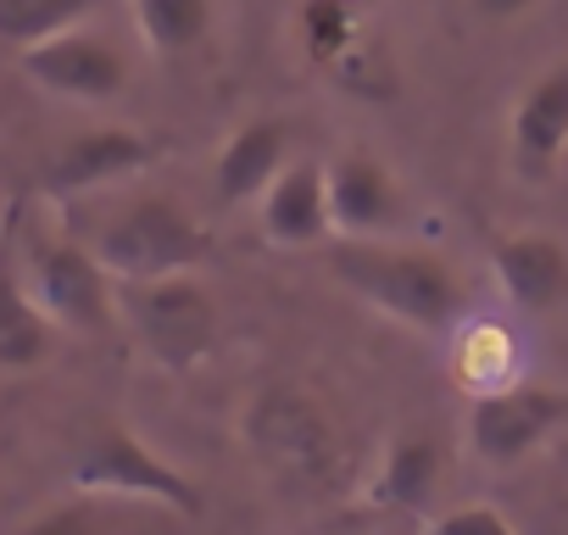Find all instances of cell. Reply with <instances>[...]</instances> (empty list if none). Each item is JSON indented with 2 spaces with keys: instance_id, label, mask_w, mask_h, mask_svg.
Returning <instances> with one entry per match:
<instances>
[{
  "instance_id": "cell-1",
  "label": "cell",
  "mask_w": 568,
  "mask_h": 535,
  "mask_svg": "<svg viewBox=\"0 0 568 535\" xmlns=\"http://www.w3.org/2000/svg\"><path fill=\"white\" fill-rule=\"evenodd\" d=\"M324 268L357 302L379 307L385 319H396L418 335L452 330L468 307L463 274L440 251H424V245H390V240H374V234H346L324 256Z\"/></svg>"
},
{
  "instance_id": "cell-2",
  "label": "cell",
  "mask_w": 568,
  "mask_h": 535,
  "mask_svg": "<svg viewBox=\"0 0 568 535\" xmlns=\"http://www.w3.org/2000/svg\"><path fill=\"white\" fill-rule=\"evenodd\" d=\"M240 435L256 457V468L284 491H324L341 474V435L318 396L296 385H267L251 396Z\"/></svg>"
},
{
  "instance_id": "cell-3",
  "label": "cell",
  "mask_w": 568,
  "mask_h": 535,
  "mask_svg": "<svg viewBox=\"0 0 568 535\" xmlns=\"http://www.w3.org/2000/svg\"><path fill=\"white\" fill-rule=\"evenodd\" d=\"M95 256L106 262V274L118 285L129 280H162V274H190V268L217 256L212 229L184 212L173 195H134L129 206H118L101 234H95Z\"/></svg>"
},
{
  "instance_id": "cell-4",
  "label": "cell",
  "mask_w": 568,
  "mask_h": 535,
  "mask_svg": "<svg viewBox=\"0 0 568 535\" xmlns=\"http://www.w3.org/2000/svg\"><path fill=\"white\" fill-rule=\"evenodd\" d=\"M118 319L129 324L140 352L168 374H190L217 352V302L190 274L118 285Z\"/></svg>"
},
{
  "instance_id": "cell-5",
  "label": "cell",
  "mask_w": 568,
  "mask_h": 535,
  "mask_svg": "<svg viewBox=\"0 0 568 535\" xmlns=\"http://www.w3.org/2000/svg\"><path fill=\"white\" fill-rule=\"evenodd\" d=\"M68 485L79 496H129V502H156L173 513H201V491L184 468L156 457L129 424H95L68 468Z\"/></svg>"
},
{
  "instance_id": "cell-6",
  "label": "cell",
  "mask_w": 568,
  "mask_h": 535,
  "mask_svg": "<svg viewBox=\"0 0 568 535\" xmlns=\"http://www.w3.org/2000/svg\"><path fill=\"white\" fill-rule=\"evenodd\" d=\"M29 291L45 307L57 330L73 335H106L118 324V280L95 245L79 240H34L29 245Z\"/></svg>"
},
{
  "instance_id": "cell-7",
  "label": "cell",
  "mask_w": 568,
  "mask_h": 535,
  "mask_svg": "<svg viewBox=\"0 0 568 535\" xmlns=\"http://www.w3.org/2000/svg\"><path fill=\"white\" fill-rule=\"evenodd\" d=\"M568 424V391L551 385H490L468 407V446L479 463H518L529 457L551 430Z\"/></svg>"
},
{
  "instance_id": "cell-8",
  "label": "cell",
  "mask_w": 568,
  "mask_h": 535,
  "mask_svg": "<svg viewBox=\"0 0 568 535\" xmlns=\"http://www.w3.org/2000/svg\"><path fill=\"white\" fill-rule=\"evenodd\" d=\"M23 73H29L40 90H51V95H62V101H84V107L112 101V95H123V84H129L123 51H118L106 34H84V29H62V34L29 46V51H23Z\"/></svg>"
},
{
  "instance_id": "cell-9",
  "label": "cell",
  "mask_w": 568,
  "mask_h": 535,
  "mask_svg": "<svg viewBox=\"0 0 568 535\" xmlns=\"http://www.w3.org/2000/svg\"><path fill=\"white\" fill-rule=\"evenodd\" d=\"M156 162V140L145 129H129V123H101V129H84L73 134L51 162H45V190L51 195H84V190H101L112 179H129L140 168Z\"/></svg>"
},
{
  "instance_id": "cell-10",
  "label": "cell",
  "mask_w": 568,
  "mask_h": 535,
  "mask_svg": "<svg viewBox=\"0 0 568 535\" xmlns=\"http://www.w3.org/2000/svg\"><path fill=\"white\" fill-rule=\"evenodd\" d=\"M513 168L524 179H551L568 151V62L546 68L513 107Z\"/></svg>"
},
{
  "instance_id": "cell-11",
  "label": "cell",
  "mask_w": 568,
  "mask_h": 535,
  "mask_svg": "<svg viewBox=\"0 0 568 535\" xmlns=\"http://www.w3.org/2000/svg\"><path fill=\"white\" fill-rule=\"evenodd\" d=\"M262 234L273 245H324L335 234V212H329V168L318 162H291L262 195Z\"/></svg>"
},
{
  "instance_id": "cell-12",
  "label": "cell",
  "mask_w": 568,
  "mask_h": 535,
  "mask_svg": "<svg viewBox=\"0 0 568 535\" xmlns=\"http://www.w3.org/2000/svg\"><path fill=\"white\" fill-rule=\"evenodd\" d=\"M490 268L524 313H546L568 296V251L551 234H490Z\"/></svg>"
},
{
  "instance_id": "cell-13",
  "label": "cell",
  "mask_w": 568,
  "mask_h": 535,
  "mask_svg": "<svg viewBox=\"0 0 568 535\" xmlns=\"http://www.w3.org/2000/svg\"><path fill=\"white\" fill-rule=\"evenodd\" d=\"M291 168V129L278 118H251L229 134V145L217 151V206H245V201H262L267 184Z\"/></svg>"
},
{
  "instance_id": "cell-14",
  "label": "cell",
  "mask_w": 568,
  "mask_h": 535,
  "mask_svg": "<svg viewBox=\"0 0 568 535\" xmlns=\"http://www.w3.org/2000/svg\"><path fill=\"white\" fill-rule=\"evenodd\" d=\"M329 212L335 234H379L402 218V190L379 157L346 151L341 162H329Z\"/></svg>"
},
{
  "instance_id": "cell-15",
  "label": "cell",
  "mask_w": 568,
  "mask_h": 535,
  "mask_svg": "<svg viewBox=\"0 0 568 535\" xmlns=\"http://www.w3.org/2000/svg\"><path fill=\"white\" fill-rule=\"evenodd\" d=\"M440 474H446V457H440V441L424 435V430H407L385 446L379 457V474L368 485V502L374 507H390V513H418L429 507V496L440 491Z\"/></svg>"
},
{
  "instance_id": "cell-16",
  "label": "cell",
  "mask_w": 568,
  "mask_h": 535,
  "mask_svg": "<svg viewBox=\"0 0 568 535\" xmlns=\"http://www.w3.org/2000/svg\"><path fill=\"white\" fill-rule=\"evenodd\" d=\"M51 319L18 274L12 234L0 240V369H40L51 357Z\"/></svg>"
},
{
  "instance_id": "cell-17",
  "label": "cell",
  "mask_w": 568,
  "mask_h": 535,
  "mask_svg": "<svg viewBox=\"0 0 568 535\" xmlns=\"http://www.w3.org/2000/svg\"><path fill=\"white\" fill-rule=\"evenodd\" d=\"M296 29H302L307 57H313L324 73H341V68L374 40L368 23H363V7H357V0H302Z\"/></svg>"
},
{
  "instance_id": "cell-18",
  "label": "cell",
  "mask_w": 568,
  "mask_h": 535,
  "mask_svg": "<svg viewBox=\"0 0 568 535\" xmlns=\"http://www.w3.org/2000/svg\"><path fill=\"white\" fill-rule=\"evenodd\" d=\"M101 0H0V40L29 51L62 29H79Z\"/></svg>"
},
{
  "instance_id": "cell-19",
  "label": "cell",
  "mask_w": 568,
  "mask_h": 535,
  "mask_svg": "<svg viewBox=\"0 0 568 535\" xmlns=\"http://www.w3.org/2000/svg\"><path fill=\"white\" fill-rule=\"evenodd\" d=\"M134 23L151 51L173 57L212 29V0H134Z\"/></svg>"
},
{
  "instance_id": "cell-20",
  "label": "cell",
  "mask_w": 568,
  "mask_h": 535,
  "mask_svg": "<svg viewBox=\"0 0 568 535\" xmlns=\"http://www.w3.org/2000/svg\"><path fill=\"white\" fill-rule=\"evenodd\" d=\"M101 529H106V518H101L95 496H73V502H57L40 518H29L18 535H101Z\"/></svg>"
},
{
  "instance_id": "cell-21",
  "label": "cell",
  "mask_w": 568,
  "mask_h": 535,
  "mask_svg": "<svg viewBox=\"0 0 568 535\" xmlns=\"http://www.w3.org/2000/svg\"><path fill=\"white\" fill-rule=\"evenodd\" d=\"M435 535H518L496 507H485V502H468V507H452V513H440L435 518Z\"/></svg>"
},
{
  "instance_id": "cell-22",
  "label": "cell",
  "mask_w": 568,
  "mask_h": 535,
  "mask_svg": "<svg viewBox=\"0 0 568 535\" xmlns=\"http://www.w3.org/2000/svg\"><path fill=\"white\" fill-rule=\"evenodd\" d=\"M474 7H479L485 18H518V12L535 7V0H474Z\"/></svg>"
}]
</instances>
